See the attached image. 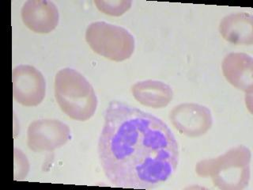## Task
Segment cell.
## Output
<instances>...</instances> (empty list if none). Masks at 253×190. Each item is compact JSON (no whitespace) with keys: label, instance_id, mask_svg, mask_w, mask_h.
<instances>
[{"label":"cell","instance_id":"9c48e42d","mask_svg":"<svg viewBox=\"0 0 253 190\" xmlns=\"http://www.w3.org/2000/svg\"><path fill=\"white\" fill-rule=\"evenodd\" d=\"M225 79L246 95L253 92V59L243 52H231L225 55L222 64Z\"/></svg>","mask_w":253,"mask_h":190},{"label":"cell","instance_id":"5b68a950","mask_svg":"<svg viewBox=\"0 0 253 190\" xmlns=\"http://www.w3.org/2000/svg\"><path fill=\"white\" fill-rule=\"evenodd\" d=\"M68 125L56 119H41L30 123L27 145L34 152L53 151L71 141Z\"/></svg>","mask_w":253,"mask_h":190},{"label":"cell","instance_id":"8992f818","mask_svg":"<svg viewBox=\"0 0 253 190\" xmlns=\"http://www.w3.org/2000/svg\"><path fill=\"white\" fill-rule=\"evenodd\" d=\"M12 83L14 98L24 106H38L45 97V79L34 66L21 64L14 67Z\"/></svg>","mask_w":253,"mask_h":190},{"label":"cell","instance_id":"277c9868","mask_svg":"<svg viewBox=\"0 0 253 190\" xmlns=\"http://www.w3.org/2000/svg\"><path fill=\"white\" fill-rule=\"evenodd\" d=\"M85 41L95 53L115 62L129 59L135 48L134 36L128 30L105 22L89 24Z\"/></svg>","mask_w":253,"mask_h":190},{"label":"cell","instance_id":"7a4b0ae2","mask_svg":"<svg viewBox=\"0 0 253 190\" xmlns=\"http://www.w3.org/2000/svg\"><path fill=\"white\" fill-rule=\"evenodd\" d=\"M251 150L244 145L229 149L216 158L198 162L196 172L201 178H210L221 190H242L251 178Z\"/></svg>","mask_w":253,"mask_h":190},{"label":"cell","instance_id":"7c38bea8","mask_svg":"<svg viewBox=\"0 0 253 190\" xmlns=\"http://www.w3.org/2000/svg\"><path fill=\"white\" fill-rule=\"evenodd\" d=\"M94 4L97 9L107 15L119 16L125 14L132 6V1L130 0H114V1H105V0H96Z\"/></svg>","mask_w":253,"mask_h":190},{"label":"cell","instance_id":"52a82bcc","mask_svg":"<svg viewBox=\"0 0 253 190\" xmlns=\"http://www.w3.org/2000/svg\"><path fill=\"white\" fill-rule=\"evenodd\" d=\"M170 121L174 128L188 137H200L208 133L213 125L211 111L196 103H182L170 111Z\"/></svg>","mask_w":253,"mask_h":190},{"label":"cell","instance_id":"30bf717a","mask_svg":"<svg viewBox=\"0 0 253 190\" xmlns=\"http://www.w3.org/2000/svg\"><path fill=\"white\" fill-rule=\"evenodd\" d=\"M221 37L233 45L253 44V16L245 12L233 13L222 18L219 25Z\"/></svg>","mask_w":253,"mask_h":190},{"label":"cell","instance_id":"4fadbf2b","mask_svg":"<svg viewBox=\"0 0 253 190\" xmlns=\"http://www.w3.org/2000/svg\"><path fill=\"white\" fill-rule=\"evenodd\" d=\"M30 163L26 154L19 149L14 148V179L22 181L27 177Z\"/></svg>","mask_w":253,"mask_h":190},{"label":"cell","instance_id":"ba28073f","mask_svg":"<svg viewBox=\"0 0 253 190\" xmlns=\"http://www.w3.org/2000/svg\"><path fill=\"white\" fill-rule=\"evenodd\" d=\"M21 16L25 26L37 34H49L59 24L57 6L47 0H29L24 3Z\"/></svg>","mask_w":253,"mask_h":190},{"label":"cell","instance_id":"6da1fadb","mask_svg":"<svg viewBox=\"0 0 253 190\" xmlns=\"http://www.w3.org/2000/svg\"><path fill=\"white\" fill-rule=\"evenodd\" d=\"M105 176L118 188L150 190L168 180L179 163V146L164 121L137 107L113 101L98 141Z\"/></svg>","mask_w":253,"mask_h":190},{"label":"cell","instance_id":"3957f363","mask_svg":"<svg viewBox=\"0 0 253 190\" xmlns=\"http://www.w3.org/2000/svg\"><path fill=\"white\" fill-rule=\"evenodd\" d=\"M55 97L63 113L75 121H88L98 105L93 86L83 74L68 67L55 75Z\"/></svg>","mask_w":253,"mask_h":190},{"label":"cell","instance_id":"8fae6325","mask_svg":"<svg viewBox=\"0 0 253 190\" xmlns=\"http://www.w3.org/2000/svg\"><path fill=\"white\" fill-rule=\"evenodd\" d=\"M133 97L141 105L153 109H162L173 98L172 87L158 80L137 82L131 87Z\"/></svg>","mask_w":253,"mask_h":190}]
</instances>
